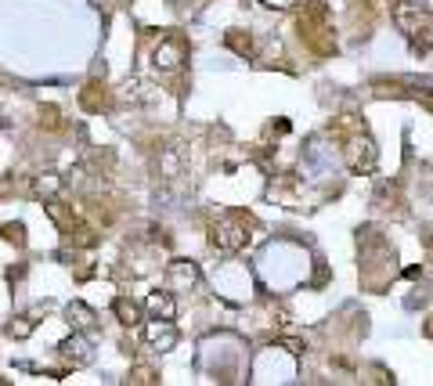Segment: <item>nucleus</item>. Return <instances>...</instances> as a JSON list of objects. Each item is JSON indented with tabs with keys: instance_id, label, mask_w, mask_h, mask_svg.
<instances>
[{
	"instance_id": "9b49d317",
	"label": "nucleus",
	"mask_w": 433,
	"mask_h": 386,
	"mask_svg": "<svg viewBox=\"0 0 433 386\" xmlns=\"http://www.w3.org/2000/svg\"><path fill=\"white\" fill-rule=\"evenodd\" d=\"M8 336H11V340H25V336H33V321H29V318H15V321L8 325Z\"/></svg>"
},
{
	"instance_id": "9d476101",
	"label": "nucleus",
	"mask_w": 433,
	"mask_h": 386,
	"mask_svg": "<svg viewBox=\"0 0 433 386\" xmlns=\"http://www.w3.org/2000/svg\"><path fill=\"white\" fill-rule=\"evenodd\" d=\"M227 47L232 51H239V55H253V51H257V44H253V36H239V33H227Z\"/></svg>"
},
{
	"instance_id": "7ed1b4c3",
	"label": "nucleus",
	"mask_w": 433,
	"mask_h": 386,
	"mask_svg": "<svg viewBox=\"0 0 433 386\" xmlns=\"http://www.w3.org/2000/svg\"><path fill=\"white\" fill-rule=\"evenodd\" d=\"M347 163L354 173H372L375 170V145L368 138H354L347 148Z\"/></svg>"
},
{
	"instance_id": "2eb2a0df",
	"label": "nucleus",
	"mask_w": 433,
	"mask_h": 386,
	"mask_svg": "<svg viewBox=\"0 0 433 386\" xmlns=\"http://www.w3.org/2000/svg\"><path fill=\"white\" fill-rule=\"evenodd\" d=\"M422 246H426V249H433V224H426V227H422Z\"/></svg>"
},
{
	"instance_id": "f257e3e1",
	"label": "nucleus",
	"mask_w": 433,
	"mask_h": 386,
	"mask_svg": "<svg viewBox=\"0 0 433 386\" xmlns=\"http://www.w3.org/2000/svg\"><path fill=\"white\" fill-rule=\"evenodd\" d=\"M246 239H249V235H246V217H239V213L220 217V220L213 224V235H210L213 249H220V253H235V249H242Z\"/></svg>"
},
{
	"instance_id": "ddd939ff",
	"label": "nucleus",
	"mask_w": 433,
	"mask_h": 386,
	"mask_svg": "<svg viewBox=\"0 0 433 386\" xmlns=\"http://www.w3.org/2000/svg\"><path fill=\"white\" fill-rule=\"evenodd\" d=\"M163 177H177V156L173 152H163Z\"/></svg>"
},
{
	"instance_id": "1a4fd4ad",
	"label": "nucleus",
	"mask_w": 433,
	"mask_h": 386,
	"mask_svg": "<svg viewBox=\"0 0 433 386\" xmlns=\"http://www.w3.org/2000/svg\"><path fill=\"white\" fill-rule=\"evenodd\" d=\"M62 185H65V181H62L58 173H40V181H36V195H47V199H51V195H58V192H62Z\"/></svg>"
},
{
	"instance_id": "f8f14e48",
	"label": "nucleus",
	"mask_w": 433,
	"mask_h": 386,
	"mask_svg": "<svg viewBox=\"0 0 433 386\" xmlns=\"http://www.w3.org/2000/svg\"><path fill=\"white\" fill-rule=\"evenodd\" d=\"M4 239L15 246H25V227L22 224H4Z\"/></svg>"
},
{
	"instance_id": "f03ea898",
	"label": "nucleus",
	"mask_w": 433,
	"mask_h": 386,
	"mask_svg": "<svg viewBox=\"0 0 433 386\" xmlns=\"http://www.w3.org/2000/svg\"><path fill=\"white\" fill-rule=\"evenodd\" d=\"M188 62V47L181 36H163L156 44V51H152V65H156L159 72H177Z\"/></svg>"
},
{
	"instance_id": "6e6552de",
	"label": "nucleus",
	"mask_w": 433,
	"mask_h": 386,
	"mask_svg": "<svg viewBox=\"0 0 433 386\" xmlns=\"http://www.w3.org/2000/svg\"><path fill=\"white\" fill-rule=\"evenodd\" d=\"M65 318H69V325H72L76 332H84V328H91V325H94V311H91L87 303H80V300L65 307Z\"/></svg>"
},
{
	"instance_id": "f3484780",
	"label": "nucleus",
	"mask_w": 433,
	"mask_h": 386,
	"mask_svg": "<svg viewBox=\"0 0 433 386\" xmlns=\"http://www.w3.org/2000/svg\"><path fill=\"white\" fill-rule=\"evenodd\" d=\"M408 4H419V0H408Z\"/></svg>"
},
{
	"instance_id": "39448f33",
	"label": "nucleus",
	"mask_w": 433,
	"mask_h": 386,
	"mask_svg": "<svg viewBox=\"0 0 433 386\" xmlns=\"http://www.w3.org/2000/svg\"><path fill=\"white\" fill-rule=\"evenodd\" d=\"M148 311L156 314V321H173L177 318V303L170 293H152L148 296Z\"/></svg>"
},
{
	"instance_id": "423d86ee",
	"label": "nucleus",
	"mask_w": 433,
	"mask_h": 386,
	"mask_svg": "<svg viewBox=\"0 0 433 386\" xmlns=\"http://www.w3.org/2000/svg\"><path fill=\"white\" fill-rule=\"evenodd\" d=\"M112 311H116V318H119L126 328H138V325H141V307H138L134 300L116 296V300H112Z\"/></svg>"
},
{
	"instance_id": "20e7f679",
	"label": "nucleus",
	"mask_w": 433,
	"mask_h": 386,
	"mask_svg": "<svg viewBox=\"0 0 433 386\" xmlns=\"http://www.w3.org/2000/svg\"><path fill=\"white\" fill-rule=\"evenodd\" d=\"M166 281H170L173 289H192L195 281H199V267L192 260H173L166 267Z\"/></svg>"
},
{
	"instance_id": "0eeeda50",
	"label": "nucleus",
	"mask_w": 433,
	"mask_h": 386,
	"mask_svg": "<svg viewBox=\"0 0 433 386\" xmlns=\"http://www.w3.org/2000/svg\"><path fill=\"white\" fill-rule=\"evenodd\" d=\"M62 354L69 357L72 365H87V361H91V343L80 336V332H76L72 340H65V343H62Z\"/></svg>"
},
{
	"instance_id": "4468645a",
	"label": "nucleus",
	"mask_w": 433,
	"mask_h": 386,
	"mask_svg": "<svg viewBox=\"0 0 433 386\" xmlns=\"http://www.w3.org/2000/svg\"><path fill=\"white\" fill-rule=\"evenodd\" d=\"M282 347H286L289 354H303V343H300V340H282Z\"/></svg>"
},
{
	"instance_id": "dca6fc26",
	"label": "nucleus",
	"mask_w": 433,
	"mask_h": 386,
	"mask_svg": "<svg viewBox=\"0 0 433 386\" xmlns=\"http://www.w3.org/2000/svg\"><path fill=\"white\" fill-rule=\"evenodd\" d=\"M170 4H173V8H185V4H188V0H170Z\"/></svg>"
}]
</instances>
